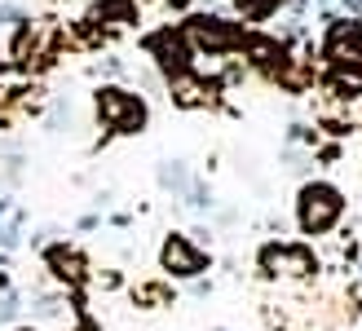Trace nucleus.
I'll return each mask as SVG.
<instances>
[{
	"label": "nucleus",
	"instance_id": "obj_9",
	"mask_svg": "<svg viewBox=\"0 0 362 331\" xmlns=\"http://www.w3.org/2000/svg\"><path fill=\"white\" fill-rule=\"evenodd\" d=\"M239 53H243V66L261 71V76H274V71L292 58V45H287L279 31H247Z\"/></svg>",
	"mask_w": 362,
	"mask_h": 331
},
{
	"label": "nucleus",
	"instance_id": "obj_6",
	"mask_svg": "<svg viewBox=\"0 0 362 331\" xmlns=\"http://www.w3.org/2000/svg\"><path fill=\"white\" fill-rule=\"evenodd\" d=\"M159 269H164L168 279H204L208 252L199 248L190 234H164V243H159Z\"/></svg>",
	"mask_w": 362,
	"mask_h": 331
},
{
	"label": "nucleus",
	"instance_id": "obj_14",
	"mask_svg": "<svg viewBox=\"0 0 362 331\" xmlns=\"http://www.w3.org/2000/svg\"><path fill=\"white\" fill-rule=\"evenodd\" d=\"M327 88L336 98H362V71H349V66H332V76H327Z\"/></svg>",
	"mask_w": 362,
	"mask_h": 331
},
{
	"label": "nucleus",
	"instance_id": "obj_15",
	"mask_svg": "<svg viewBox=\"0 0 362 331\" xmlns=\"http://www.w3.org/2000/svg\"><path fill=\"white\" fill-rule=\"evenodd\" d=\"M18 243H23V212L13 208V216L0 221V252H13Z\"/></svg>",
	"mask_w": 362,
	"mask_h": 331
},
{
	"label": "nucleus",
	"instance_id": "obj_4",
	"mask_svg": "<svg viewBox=\"0 0 362 331\" xmlns=\"http://www.w3.org/2000/svg\"><path fill=\"white\" fill-rule=\"evenodd\" d=\"M141 53L151 58V66H155L164 80L194 71V49H190L186 35H181V27H173V23H168V27H155V31L141 35Z\"/></svg>",
	"mask_w": 362,
	"mask_h": 331
},
{
	"label": "nucleus",
	"instance_id": "obj_22",
	"mask_svg": "<svg viewBox=\"0 0 362 331\" xmlns=\"http://www.w3.org/2000/svg\"><path fill=\"white\" fill-rule=\"evenodd\" d=\"M5 216H13V204H9L5 194H0V221H5Z\"/></svg>",
	"mask_w": 362,
	"mask_h": 331
},
{
	"label": "nucleus",
	"instance_id": "obj_25",
	"mask_svg": "<svg viewBox=\"0 0 362 331\" xmlns=\"http://www.w3.org/2000/svg\"><path fill=\"white\" fill-rule=\"evenodd\" d=\"M13 331H40V327H13Z\"/></svg>",
	"mask_w": 362,
	"mask_h": 331
},
{
	"label": "nucleus",
	"instance_id": "obj_24",
	"mask_svg": "<svg viewBox=\"0 0 362 331\" xmlns=\"http://www.w3.org/2000/svg\"><path fill=\"white\" fill-rule=\"evenodd\" d=\"M345 9H362V0H345Z\"/></svg>",
	"mask_w": 362,
	"mask_h": 331
},
{
	"label": "nucleus",
	"instance_id": "obj_18",
	"mask_svg": "<svg viewBox=\"0 0 362 331\" xmlns=\"http://www.w3.org/2000/svg\"><path fill=\"white\" fill-rule=\"evenodd\" d=\"M31 318H62V296H40L31 309Z\"/></svg>",
	"mask_w": 362,
	"mask_h": 331
},
{
	"label": "nucleus",
	"instance_id": "obj_13",
	"mask_svg": "<svg viewBox=\"0 0 362 331\" xmlns=\"http://www.w3.org/2000/svg\"><path fill=\"white\" fill-rule=\"evenodd\" d=\"M155 181H159V190H168L173 199H181V194H186L190 190V168H186V159H164V163H159V168H155Z\"/></svg>",
	"mask_w": 362,
	"mask_h": 331
},
{
	"label": "nucleus",
	"instance_id": "obj_26",
	"mask_svg": "<svg viewBox=\"0 0 362 331\" xmlns=\"http://www.w3.org/2000/svg\"><path fill=\"white\" fill-rule=\"evenodd\" d=\"M76 331H88V327H76Z\"/></svg>",
	"mask_w": 362,
	"mask_h": 331
},
{
	"label": "nucleus",
	"instance_id": "obj_8",
	"mask_svg": "<svg viewBox=\"0 0 362 331\" xmlns=\"http://www.w3.org/2000/svg\"><path fill=\"white\" fill-rule=\"evenodd\" d=\"M168 84V102L177 110H212L216 102H221V80L216 76H204V71H186V76H173L164 80Z\"/></svg>",
	"mask_w": 362,
	"mask_h": 331
},
{
	"label": "nucleus",
	"instance_id": "obj_2",
	"mask_svg": "<svg viewBox=\"0 0 362 331\" xmlns=\"http://www.w3.org/2000/svg\"><path fill=\"white\" fill-rule=\"evenodd\" d=\"M340 216H345V190L336 186V181H305L296 190V230L310 234V238H322L340 226Z\"/></svg>",
	"mask_w": 362,
	"mask_h": 331
},
{
	"label": "nucleus",
	"instance_id": "obj_10",
	"mask_svg": "<svg viewBox=\"0 0 362 331\" xmlns=\"http://www.w3.org/2000/svg\"><path fill=\"white\" fill-rule=\"evenodd\" d=\"M84 23L98 27L102 35H111V31H124V27L141 23V9H137V0H93L88 13H84Z\"/></svg>",
	"mask_w": 362,
	"mask_h": 331
},
{
	"label": "nucleus",
	"instance_id": "obj_17",
	"mask_svg": "<svg viewBox=\"0 0 362 331\" xmlns=\"http://www.w3.org/2000/svg\"><path fill=\"white\" fill-rule=\"evenodd\" d=\"M27 18H31V13H27L23 5H13V0H5V5H0V31H13L18 23H27Z\"/></svg>",
	"mask_w": 362,
	"mask_h": 331
},
{
	"label": "nucleus",
	"instance_id": "obj_5",
	"mask_svg": "<svg viewBox=\"0 0 362 331\" xmlns=\"http://www.w3.org/2000/svg\"><path fill=\"white\" fill-rule=\"evenodd\" d=\"M257 265L265 279H310L318 269V256L305 243H265L257 252Z\"/></svg>",
	"mask_w": 362,
	"mask_h": 331
},
{
	"label": "nucleus",
	"instance_id": "obj_20",
	"mask_svg": "<svg viewBox=\"0 0 362 331\" xmlns=\"http://www.w3.org/2000/svg\"><path fill=\"white\" fill-rule=\"evenodd\" d=\"M18 309H23V305H18V296H13V291H0V323L18 318Z\"/></svg>",
	"mask_w": 362,
	"mask_h": 331
},
{
	"label": "nucleus",
	"instance_id": "obj_12",
	"mask_svg": "<svg viewBox=\"0 0 362 331\" xmlns=\"http://www.w3.org/2000/svg\"><path fill=\"white\" fill-rule=\"evenodd\" d=\"M269 80H274V84L283 88V93H314V84H318V76H314V62L296 58V53H292V58H287V62H283V66H279Z\"/></svg>",
	"mask_w": 362,
	"mask_h": 331
},
{
	"label": "nucleus",
	"instance_id": "obj_19",
	"mask_svg": "<svg viewBox=\"0 0 362 331\" xmlns=\"http://www.w3.org/2000/svg\"><path fill=\"white\" fill-rule=\"evenodd\" d=\"M133 301H146V305H168L173 296H168L164 287H137V291H133Z\"/></svg>",
	"mask_w": 362,
	"mask_h": 331
},
{
	"label": "nucleus",
	"instance_id": "obj_1",
	"mask_svg": "<svg viewBox=\"0 0 362 331\" xmlns=\"http://www.w3.org/2000/svg\"><path fill=\"white\" fill-rule=\"evenodd\" d=\"M93 115L106 137H141L151 128V102L133 93L129 84H98L93 88Z\"/></svg>",
	"mask_w": 362,
	"mask_h": 331
},
{
	"label": "nucleus",
	"instance_id": "obj_3",
	"mask_svg": "<svg viewBox=\"0 0 362 331\" xmlns=\"http://www.w3.org/2000/svg\"><path fill=\"white\" fill-rule=\"evenodd\" d=\"M181 35L190 40L194 62H199V58H230V53H239L247 27L234 23V18H226V13L199 9V13H190L186 23H181Z\"/></svg>",
	"mask_w": 362,
	"mask_h": 331
},
{
	"label": "nucleus",
	"instance_id": "obj_11",
	"mask_svg": "<svg viewBox=\"0 0 362 331\" xmlns=\"http://www.w3.org/2000/svg\"><path fill=\"white\" fill-rule=\"evenodd\" d=\"M45 265H49L53 279L66 283V287H80L88 279V256L80 248H71V243H49L45 248Z\"/></svg>",
	"mask_w": 362,
	"mask_h": 331
},
{
	"label": "nucleus",
	"instance_id": "obj_7",
	"mask_svg": "<svg viewBox=\"0 0 362 331\" xmlns=\"http://www.w3.org/2000/svg\"><path fill=\"white\" fill-rule=\"evenodd\" d=\"M322 58L332 66L362 71V23L358 18H332L322 31Z\"/></svg>",
	"mask_w": 362,
	"mask_h": 331
},
{
	"label": "nucleus",
	"instance_id": "obj_16",
	"mask_svg": "<svg viewBox=\"0 0 362 331\" xmlns=\"http://www.w3.org/2000/svg\"><path fill=\"white\" fill-rule=\"evenodd\" d=\"M181 199H186L194 212H208V208L216 204V199H212V186H204V181H190V190L181 194Z\"/></svg>",
	"mask_w": 362,
	"mask_h": 331
},
{
	"label": "nucleus",
	"instance_id": "obj_23",
	"mask_svg": "<svg viewBox=\"0 0 362 331\" xmlns=\"http://www.w3.org/2000/svg\"><path fill=\"white\" fill-rule=\"evenodd\" d=\"M0 291H9V269H0Z\"/></svg>",
	"mask_w": 362,
	"mask_h": 331
},
{
	"label": "nucleus",
	"instance_id": "obj_21",
	"mask_svg": "<svg viewBox=\"0 0 362 331\" xmlns=\"http://www.w3.org/2000/svg\"><path fill=\"white\" fill-rule=\"evenodd\" d=\"M155 5H164V9H190V0H155Z\"/></svg>",
	"mask_w": 362,
	"mask_h": 331
}]
</instances>
